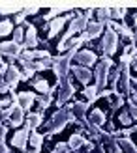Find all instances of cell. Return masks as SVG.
I'll return each instance as SVG.
<instances>
[{
    "label": "cell",
    "mask_w": 137,
    "mask_h": 153,
    "mask_svg": "<svg viewBox=\"0 0 137 153\" xmlns=\"http://www.w3.org/2000/svg\"><path fill=\"white\" fill-rule=\"evenodd\" d=\"M70 121H75V116L72 114V106L70 108H60L53 114V118L47 125H45V133L47 134H55V133H60L64 129L66 123H70Z\"/></svg>",
    "instance_id": "6da1fadb"
},
{
    "label": "cell",
    "mask_w": 137,
    "mask_h": 153,
    "mask_svg": "<svg viewBox=\"0 0 137 153\" xmlns=\"http://www.w3.org/2000/svg\"><path fill=\"white\" fill-rule=\"evenodd\" d=\"M94 13V10H87V13L83 15V17H75L73 21H72V25H70V28L66 30V34H64V37H62V41L58 43V51H64L66 49V43L73 37V34L75 32H85V28H87V25H88V19H90V15Z\"/></svg>",
    "instance_id": "7a4b0ae2"
},
{
    "label": "cell",
    "mask_w": 137,
    "mask_h": 153,
    "mask_svg": "<svg viewBox=\"0 0 137 153\" xmlns=\"http://www.w3.org/2000/svg\"><path fill=\"white\" fill-rule=\"evenodd\" d=\"M117 45H118V36H117V32L113 28H107L103 32V39L100 43V49L105 52V56H107V58H111L113 54H115V51H117Z\"/></svg>",
    "instance_id": "3957f363"
},
{
    "label": "cell",
    "mask_w": 137,
    "mask_h": 153,
    "mask_svg": "<svg viewBox=\"0 0 137 153\" xmlns=\"http://www.w3.org/2000/svg\"><path fill=\"white\" fill-rule=\"evenodd\" d=\"M73 52H68V54L64 56H56V58H53V65H55V75H56V79L62 82L66 79V75L68 71H70V62L73 60Z\"/></svg>",
    "instance_id": "277c9868"
},
{
    "label": "cell",
    "mask_w": 137,
    "mask_h": 153,
    "mask_svg": "<svg viewBox=\"0 0 137 153\" xmlns=\"http://www.w3.org/2000/svg\"><path fill=\"white\" fill-rule=\"evenodd\" d=\"M111 65H113L111 58L105 56V58L100 60V65H98V69H96V88H98V91L105 88V82H107V75H109Z\"/></svg>",
    "instance_id": "5b68a950"
},
{
    "label": "cell",
    "mask_w": 137,
    "mask_h": 153,
    "mask_svg": "<svg viewBox=\"0 0 137 153\" xmlns=\"http://www.w3.org/2000/svg\"><path fill=\"white\" fill-rule=\"evenodd\" d=\"M21 51H23V45L15 43V41H4L0 43V54H6L10 60H15L21 56Z\"/></svg>",
    "instance_id": "8992f818"
},
{
    "label": "cell",
    "mask_w": 137,
    "mask_h": 153,
    "mask_svg": "<svg viewBox=\"0 0 137 153\" xmlns=\"http://www.w3.org/2000/svg\"><path fill=\"white\" fill-rule=\"evenodd\" d=\"M73 86L70 84V80L64 79L62 82H60V91H58V99H56V105L58 106H62L66 101H70V99L73 97Z\"/></svg>",
    "instance_id": "52a82bcc"
},
{
    "label": "cell",
    "mask_w": 137,
    "mask_h": 153,
    "mask_svg": "<svg viewBox=\"0 0 137 153\" xmlns=\"http://www.w3.org/2000/svg\"><path fill=\"white\" fill-rule=\"evenodd\" d=\"M28 138H30V127H28V125H25V129H23V131H17V133L13 134L11 144H13L15 148H19V149H23V151H25Z\"/></svg>",
    "instance_id": "ba28073f"
},
{
    "label": "cell",
    "mask_w": 137,
    "mask_h": 153,
    "mask_svg": "<svg viewBox=\"0 0 137 153\" xmlns=\"http://www.w3.org/2000/svg\"><path fill=\"white\" fill-rule=\"evenodd\" d=\"M102 30H103V22H92V21H88L85 32H83V39H85V41L94 39V37H98V36L102 34Z\"/></svg>",
    "instance_id": "9c48e42d"
},
{
    "label": "cell",
    "mask_w": 137,
    "mask_h": 153,
    "mask_svg": "<svg viewBox=\"0 0 137 153\" xmlns=\"http://www.w3.org/2000/svg\"><path fill=\"white\" fill-rule=\"evenodd\" d=\"M75 60H77V64L79 65H83V67H87V65H92L96 60H98V56L94 54L92 51H87V49H83V51H79L77 54L73 56Z\"/></svg>",
    "instance_id": "30bf717a"
},
{
    "label": "cell",
    "mask_w": 137,
    "mask_h": 153,
    "mask_svg": "<svg viewBox=\"0 0 137 153\" xmlns=\"http://www.w3.org/2000/svg\"><path fill=\"white\" fill-rule=\"evenodd\" d=\"M128 65L130 64H122L120 65V84H122V91L126 95L132 94V76H130V69H128Z\"/></svg>",
    "instance_id": "8fae6325"
},
{
    "label": "cell",
    "mask_w": 137,
    "mask_h": 153,
    "mask_svg": "<svg viewBox=\"0 0 137 153\" xmlns=\"http://www.w3.org/2000/svg\"><path fill=\"white\" fill-rule=\"evenodd\" d=\"M23 79L19 69L15 65H8V71H6V82H8V88H10V91H13V88L17 86V82Z\"/></svg>",
    "instance_id": "7c38bea8"
},
{
    "label": "cell",
    "mask_w": 137,
    "mask_h": 153,
    "mask_svg": "<svg viewBox=\"0 0 137 153\" xmlns=\"http://www.w3.org/2000/svg\"><path fill=\"white\" fill-rule=\"evenodd\" d=\"M72 71H73L75 76H77V80L83 82L85 86H88V82L92 80V73H90L87 67H83V65H73V67H72Z\"/></svg>",
    "instance_id": "4fadbf2b"
},
{
    "label": "cell",
    "mask_w": 137,
    "mask_h": 153,
    "mask_svg": "<svg viewBox=\"0 0 137 153\" xmlns=\"http://www.w3.org/2000/svg\"><path fill=\"white\" fill-rule=\"evenodd\" d=\"M107 25H109V28H113V30H115V32H120V34H122L124 37H128V39H130L132 43L135 41V34H133V32H132V30L128 28L126 25H117V22H115V21H111V19L107 21Z\"/></svg>",
    "instance_id": "5bb4252c"
},
{
    "label": "cell",
    "mask_w": 137,
    "mask_h": 153,
    "mask_svg": "<svg viewBox=\"0 0 137 153\" xmlns=\"http://www.w3.org/2000/svg\"><path fill=\"white\" fill-rule=\"evenodd\" d=\"M72 17V13L68 15V17H56L55 21H51V26H49V37H55L58 32H60V28H62L66 25V21Z\"/></svg>",
    "instance_id": "9a60e30c"
},
{
    "label": "cell",
    "mask_w": 137,
    "mask_h": 153,
    "mask_svg": "<svg viewBox=\"0 0 137 153\" xmlns=\"http://www.w3.org/2000/svg\"><path fill=\"white\" fill-rule=\"evenodd\" d=\"M17 97H19V103H21V106H23L25 110H30L32 103L36 101V95L32 94V91H21Z\"/></svg>",
    "instance_id": "2e32d148"
},
{
    "label": "cell",
    "mask_w": 137,
    "mask_h": 153,
    "mask_svg": "<svg viewBox=\"0 0 137 153\" xmlns=\"http://www.w3.org/2000/svg\"><path fill=\"white\" fill-rule=\"evenodd\" d=\"M85 110H88V103H83V101H77L72 106V114L75 116V121L85 120Z\"/></svg>",
    "instance_id": "e0dca14e"
},
{
    "label": "cell",
    "mask_w": 137,
    "mask_h": 153,
    "mask_svg": "<svg viewBox=\"0 0 137 153\" xmlns=\"http://www.w3.org/2000/svg\"><path fill=\"white\" fill-rule=\"evenodd\" d=\"M85 136H81L79 133H75V134H72L70 136V140H68V148H70L72 151H75V149H79V148H83L85 146Z\"/></svg>",
    "instance_id": "ac0fdd59"
},
{
    "label": "cell",
    "mask_w": 137,
    "mask_h": 153,
    "mask_svg": "<svg viewBox=\"0 0 137 153\" xmlns=\"http://www.w3.org/2000/svg\"><path fill=\"white\" fill-rule=\"evenodd\" d=\"M88 123H90V125H96V127L105 125V114H103L100 108L92 110V114H90V120H88Z\"/></svg>",
    "instance_id": "d6986e66"
},
{
    "label": "cell",
    "mask_w": 137,
    "mask_h": 153,
    "mask_svg": "<svg viewBox=\"0 0 137 153\" xmlns=\"http://www.w3.org/2000/svg\"><path fill=\"white\" fill-rule=\"evenodd\" d=\"M41 121H43V114L41 112H30V114H26V125L30 129H36L38 125H41Z\"/></svg>",
    "instance_id": "ffe728a7"
},
{
    "label": "cell",
    "mask_w": 137,
    "mask_h": 153,
    "mask_svg": "<svg viewBox=\"0 0 137 153\" xmlns=\"http://www.w3.org/2000/svg\"><path fill=\"white\" fill-rule=\"evenodd\" d=\"M38 45V37H36V26L30 25L28 26V32L25 36V43H23V47H36Z\"/></svg>",
    "instance_id": "44dd1931"
},
{
    "label": "cell",
    "mask_w": 137,
    "mask_h": 153,
    "mask_svg": "<svg viewBox=\"0 0 137 153\" xmlns=\"http://www.w3.org/2000/svg\"><path fill=\"white\" fill-rule=\"evenodd\" d=\"M25 10V6L21 4H2L0 6V13L2 15H8V13H21Z\"/></svg>",
    "instance_id": "7402d4cb"
},
{
    "label": "cell",
    "mask_w": 137,
    "mask_h": 153,
    "mask_svg": "<svg viewBox=\"0 0 137 153\" xmlns=\"http://www.w3.org/2000/svg\"><path fill=\"white\" fill-rule=\"evenodd\" d=\"M118 146H120V149H122V153H137L135 144L130 138H120L118 140Z\"/></svg>",
    "instance_id": "603a6c76"
},
{
    "label": "cell",
    "mask_w": 137,
    "mask_h": 153,
    "mask_svg": "<svg viewBox=\"0 0 137 153\" xmlns=\"http://www.w3.org/2000/svg\"><path fill=\"white\" fill-rule=\"evenodd\" d=\"M83 95H87L88 99V105L94 103L98 97H100V94H98V88L96 86H85V90H83Z\"/></svg>",
    "instance_id": "cb8c5ba5"
},
{
    "label": "cell",
    "mask_w": 137,
    "mask_h": 153,
    "mask_svg": "<svg viewBox=\"0 0 137 153\" xmlns=\"http://www.w3.org/2000/svg\"><path fill=\"white\" fill-rule=\"evenodd\" d=\"M30 144L36 148V151H40L41 149V144H43V134H40V133H36L34 129H32V133H30Z\"/></svg>",
    "instance_id": "d4e9b609"
},
{
    "label": "cell",
    "mask_w": 137,
    "mask_h": 153,
    "mask_svg": "<svg viewBox=\"0 0 137 153\" xmlns=\"http://www.w3.org/2000/svg\"><path fill=\"white\" fill-rule=\"evenodd\" d=\"M32 84H34V88L40 91V94H49V90H51L49 88V82L45 80V79H36Z\"/></svg>",
    "instance_id": "484cf974"
},
{
    "label": "cell",
    "mask_w": 137,
    "mask_h": 153,
    "mask_svg": "<svg viewBox=\"0 0 137 153\" xmlns=\"http://www.w3.org/2000/svg\"><path fill=\"white\" fill-rule=\"evenodd\" d=\"M49 94H51V95H40V97H38V101H40V106H41V108H47V106L51 105V101H53V94H55V88H51Z\"/></svg>",
    "instance_id": "4316f807"
},
{
    "label": "cell",
    "mask_w": 137,
    "mask_h": 153,
    "mask_svg": "<svg viewBox=\"0 0 137 153\" xmlns=\"http://www.w3.org/2000/svg\"><path fill=\"white\" fill-rule=\"evenodd\" d=\"M13 30V22L10 19H6L0 22V36H10V32Z\"/></svg>",
    "instance_id": "83f0119b"
},
{
    "label": "cell",
    "mask_w": 137,
    "mask_h": 153,
    "mask_svg": "<svg viewBox=\"0 0 137 153\" xmlns=\"http://www.w3.org/2000/svg\"><path fill=\"white\" fill-rule=\"evenodd\" d=\"M96 13H98V19H100V22H107L109 17H111V10H109V7H100Z\"/></svg>",
    "instance_id": "f1b7e54d"
},
{
    "label": "cell",
    "mask_w": 137,
    "mask_h": 153,
    "mask_svg": "<svg viewBox=\"0 0 137 153\" xmlns=\"http://www.w3.org/2000/svg\"><path fill=\"white\" fill-rule=\"evenodd\" d=\"M34 65H36V71H43V69H47L49 65H53V58L49 56V58H43L41 62H34Z\"/></svg>",
    "instance_id": "f546056e"
},
{
    "label": "cell",
    "mask_w": 137,
    "mask_h": 153,
    "mask_svg": "<svg viewBox=\"0 0 137 153\" xmlns=\"http://www.w3.org/2000/svg\"><path fill=\"white\" fill-rule=\"evenodd\" d=\"M13 41L15 43H25V36H23V28H17V30H15V32H13Z\"/></svg>",
    "instance_id": "4dcf8cb0"
},
{
    "label": "cell",
    "mask_w": 137,
    "mask_h": 153,
    "mask_svg": "<svg viewBox=\"0 0 137 153\" xmlns=\"http://www.w3.org/2000/svg\"><path fill=\"white\" fill-rule=\"evenodd\" d=\"M120 123H122V125H130L132 123V116H130V112H122V114H120Z\"/></svg>",
    "instance_id": "1f68e13d"
},
{
    "label": "cell",
    "mask_w": 137,
    "mask_h": 153,
    "mask_svg": "<svg viewBox=\"0 0 137 153\" xmlns=\"http://www.w3.org/2000/svg\"><path fill=\"white\" fill-rule=\"evenodd\" d=\"M128 112H130V116L132 120H137V105L130 101V105H128Z\"/></svg>",
    "instance_id": "d6a6232c"
},
{
    "label": "cell",
    "mask_w": 137,
    "mask_h": 153,
    "mask_svg": "<svg viewBox=\"0 0 137 153\" xmlns=\"http://www.w3.org/2000/svg\"><path fill=\"white\" fill-rule=\"evenodd\" d=\"M55 151L56 153H68V151H70V148H68V144H56Z\"/></svg>",
    "instance_id": "836d02e7"
},
{
    "label": "cell",
    "mask_w": 137,
    "mask_h": 153,
    "mask_svg": "<svg viewBox=\"0 0 137 153\" xmlns=\"http://www.w3.org/2000/svg\"><path fill=\"white\" fill-rule=\"evenodd\" d=\"M109 144H111V151H113V153H122V149H120V146H118V142L109 140Z\"/></svg>",
    "instance_id": "e575fe53"
},
{
    "label": "cell",
    "mask_w": 137,
    "mask_h": 153,
    "mask_svg": "<svg viewBox=\"0 0 137 153\" xmlns=\"http://www.w3.org/2000/svg\"><path fill=\"white\" fill-rule=\"evenodd\" d=\"M117 99H115V103H113V106H115V108H120V106H122V103H124V99H122V95H115Z\"/></svg>",
    "instance_id": "d590c367"
},
{
    "label": "cell",
    "mask_w": 137,
    "mask_h": 153,
    "mask_svg": "<svg viewBox=\"0 0 137 153\" xmlns=\"http://www.w3.org/2000/svg\"><path fill=\"white\" fill-rule=\"evenodd\" d=\"M6 131H8V125H2V123H0V140H4Z\"/></svg>",
    "instance_id": "8d00e7d4"
},
{
    "label": "cell",
    "mask_w": 137,
    "mask_h": 153,
    "mask_svg": "<svg viewBox=\"0 0 137 153\" xmlns=\"http://www.w3.org/2000/svg\"><path fill=\"white\" fill-rule=\"evenodd\" d=\"M0 153H10V149H8V146L4 144V140H0Z\"/></svg>",
    "instance_id": "74e56055"
},
{
    "label": "cell",
    "mask_w": 137,
    "mask_h": 153,
    "mask_svg": "<svg viewBox=\"0 0 137 153\" xmlns=\"http://www.w3.org/2000/svg\"><path fill=\"white\" fill-rule=\"evenodd\" d=\"M137 91V79H132V94Z\"/></svg>",
    "instance_id": "f35d334b"
},
{
    "label": "cell",
    "mask_w": 137,
    "mask_h": 153,
    "mask_svg": "<svg viewBox=\"0 0 137 153\" xmlns=\"http://www.w3.org/2000/svg\"><path fill=\"white\" fill-rule=\"evenodd\" d=\"M130 101H132V103L137 101V91H133V94H132V99H130Z\"/></svg>",
    "instance_id": "ab89813d"
},
{
    "label": "cell",
    "mask_w": 137,
    "mask_h": 153,
    "mask_svg": "<svg viewBox=\"0 0 137 153\" xmlns=\"http://www.w3.org/2000/svg\"><path fill=\"white\" fill-rule=\"evenodd\" d=\"M130 131H132V133H137V125H135V127H130Z\"/></svg>",
    "instance_id": "60d3db41"
},
{
    "label": "cell",
    "mask_w": 137,
    "mask_h": 153,
    "mask_svg": "<svg viewBox=\"0 0 137 153\" xmlns=\"http://www.w3.org/2000/svg\"><path fill=\"white\" fill-rule=\"evenodd\" d=\"M132 64H133V67L137 69V58H133V62H132Z\"/></svg>",
    "instance_id": "b9f144b4"
},
{
    "label": "cell",
    "mask_w": 137,
    "mask_h": 153,
    "mask_svg": "<svg viewBox=\"0 0 137 153\" xmlns=\"http://www.w3.org/2000/svg\"><path fill=\"white\" fill-rule=\"evenodd\" d=\"M73 153H87V151H83V149H81V148H79V149H75V151H73Z\"/></svg>",
    "instance_id": "7bdbcfd3"
},
{
    "label": "cell",
    "mask_w": 137,
    "mask_h": 153,
    "mask_svg": "<svg viewBox=\"0 0 137 153\" xmlns=\"http://www.w3.org/2000/svg\"><path fill=\"white\" fill-rule=\"evenodd\" d=\"M135 32H137V17H135Z\"/></svg>",
    "instance_id": "ee69618b"
},
{
    "label": "cell",
    "mask_w": 137,
    "mask_h": 153,
    "mask_svg": "<svg viewBox=\"0 0 137 153\" xmlns=\"http://www.w3.org/2000/svg\"><path fill=\"white\" fill-rule=\"evenodd\" d=\"M2 65H4V64H2V60H0V67H2Z\"/></svg>",
    "instance_id": "f6af8a7d"
},
{
    "label": "cell",
    "mask_w": 137,
    "mask_h": 153,
    "mask_svg": "<svg viewBox=\"0 0 137 153\" xmlns=\"http://www.w3.org/2000/svg\"><path fill=\"white\" fill-rule=\"evenodd\" d=\"M51 153H56V151H51Z\"/></svg>",
    "instance_id": "bcb514c9"
},
{
    "label": "cell",
    "mask_w": 137,
    "mask_h": 153,
    "mask_svg": "<svg viewBox=\"0 0 137 153\" xmlns=\"http://www.w3.org/2000/svg\"><path fill=\"white\" fill-rule=\"evenodd\" d=\"M32 153H38V151H32Z\"/></svg>",
    "instance_id": "7dc6e473"
}]
</instances>
